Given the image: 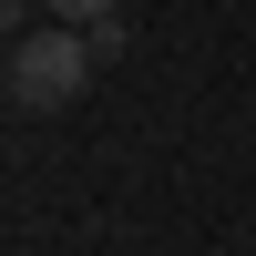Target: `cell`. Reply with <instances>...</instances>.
Here are the masks:
<instances>
[{
  "mask_svg": "<svg viewBox=\"0 0 256 256\" xmlns=\"http://www.w3.org/2000/svg\"><path fill=\"white\" fill-rule=\"evenodd\" d=\"M82 82H92V31L52 20V31H20L10 41V102L20 113H62Z\"/></svg>",
  "mask_w": 256,
  "mask_h": 256,
  "instance_id": "1",
  "label": "cell"
},
{
  "mask_svg": "<svg viewBox=\"0 0 256 256\" xmlns=\"http://www.w3.org/2000/svg\"><path fill=\"white\" fill-rule=\"evenodd\" d=\"M52 20H72V31H92V20H113V0H52Z\"/></svg>",
  "mask_w": 256,
  "mask_h": 256,
  "instance_id": "2",
  "label": "cell"
}]
</instances>
